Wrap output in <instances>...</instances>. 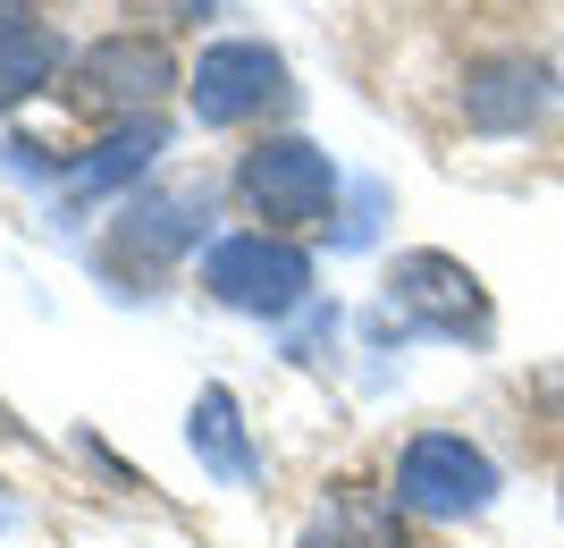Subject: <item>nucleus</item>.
Returning <instances> with one entry per match:
<instances>
[{
    "instance_id": "f257e3e1",
    "label": "nucleus",
    "mask_w": 564,
    "mask_h": 548,
    "mask_svg": "<svg viewBox=\"0 0 564 548\" xmlns=\"http://www.w3.org/2000/svg\"><path fill=\"white\" fill-rule=\"evenodd\" d=\"M236 194L253 203V219L270 237L321 228V219L337 212V161L321 143H304V136H270V143H253V152L236 161Z\"/></svg>"
},
{
    "instance_id": "7ed1b4c3",
    "label": "nucleus",
    "mask_w": 564,
    "mask_h": 548,
    "mask_svg": "<svg viewBox=\"0 0 564 548\" xmlns=\"http://www.w3.org/2000/svg\"><path fill=\"white\" fill-rule=\"evenodd\" d=\"M497 498V464L471 448L464 430H422L404 439L397 455V506L404 515H430V524H464Z\"/></svg>"
},
{
    "instance_id": "39448f33",
    "label": "nucleus",
    "mask_w": 564,
    "mask_h": 548,
    "mask_svg": "<svg viewBox=\"0 0 564 548\" xmlns=\"http://www.w3.org/2000/svg\"><path fill=\"white\" fill-rule=\"evenodd\" d=\"M388 312L430 337H489V296L455 254H404L388 270Z\"/></svg>"
},
{
    "instance_id": "ddd939ff",
    "label": "nucleus",
    "mask_w": 564,
    "mask_h": 548,
    "mask_svg": "<svg viewBox=\"0 0 564 548\" xmlns=\"http://www.w3.org/2000/svg\"><path fill=\"white\" fill-rule=\"evenodd\" d=\"M18 25H34V9H25V0H0V34H18Z\"/></svg>"
},
{
    "instance_id": "20e7f679",
    "label": "nucleus",
    "mask_w": 564,
    "mask_h": 548,
    "mask_svg": "<svg viewBox=\"0 0 564 548\" xmlns=\"http://www.w3.org/2000/svg\"><path fill=\"white\" fill-rule=\"evenodd\" d=\"M177 85V60H169V43H152V34H101L85 60L68 68V101L76 110H94V119H152V101Z\"/></svg>"
},
{
    "instance_id": "9d476101",
    "label": "nucleus",
    "mask_w": 564,
    "mask_h": 548,
    "mask_svg": "<svg viewBox=\"0 0 564 548\" xmlns=\"http://www.w3.org/2000/svg\"><path fill=\"white\" fill-rule=\"evenodd\" d=\"M304 548H404V524H397V506L371 498V490H337L329 515L304 531Z\"/></svg>"
},
{
    "instance_id": "423d86ee",
    "label": "nucleus",
    "mask_w": 564,
    "mask_h": 548,
    "mask_svg": "<svg viewBox=\"0 0 564 548\" xmlns=\"http://www.w3.org/2000/svg\"><path fill=\"white\" fill-rule=\"evenodd\" d=\"M186 94H194V119L203 127H245V119L286 101V60L270 43H212L194 60Z\"/></svg>"
},
{
    "instance_id": "0eeeda50",
    "label": "nucleus",
    "mask_w": 564,
    "mask_h": 548,
    "mask_svg": "<svg viewBox=\"0 0 564 548\" xmlns=\"http://www.w3.org/2000/svg\"><path fill=\"white\" fill-rule=\"evenodd\" d=\"M547 110V68L531 51H489L464 68V127L471 136H522Z\"/></svg>"
},
{
    "instance_id": "6e6552de",
    "label": "nucleus",
    "mask_w": 564,
    "mask_h": 548,
    "mask_svg": "<svg viewBox=\"0 0 564 548\" xmlns=\"http://www.w3.org/2000/svg\"><path fill=\"white\" fill-rule=\"evenodd\" d=\"M161 143H169L161 119H127L118 136L94 143V161H76L68 194H76V203H101V194H118L127 178H143V169H152V152H161Z\"/></svg>"
},
{
    "instance_id": "4468645a",
    "label": "nucleus",
    "mask_w": 564,
    "mask_h": 548,
    "mask_svg": "<svg viewBox=\"0 0 564 548\" xmlns=\"http://www.w3.org/2000/svg\"><path fill=\"white\" fill-rule=\"evenodd\" d=\"M177 9H212V0H177Z\"/></svg>"
},
{
    "instance_id": "f03ea898",
    "label": "nucleus",
    "mask_w": 564,
    "mask_h": 548,
    "mask_svg": "<svg viewBox=\"0 0 564 548\" xmlns=\"http://www.w3.org/2000/svg\"><path fill=\"white\" fill-rule=\"evenodd\" d=\"M203 287H212L228 312H253V321H279L312 296V254L304 245L270 237V228H236L203 254Z\"/></svg>"
},
{
    "instance_id": "1a4fd4ad",
    "label": "nucleus",
    "mask_w": 564,
    "mask_h": 548,
    "mask_svg": "<svg viewBox=\"0 0 564 548\" xmlns=\"http://www.w3.org/2000/svg\"><path fill=\"white\" fill-rule=\"evenodd\" d=\"M203 237V194H152L118 219V254H143V262H169Z\"/></svg>"
},
{
    "instance_id": "9b49d317",
    "label": "nucleus",
    "mask_w": 564,
    "mask_h": 548,
    "mask_svg": "<svg viewBox=\"0 0 564 548\" xmlns=\"http://www.w3.org/2000/svg\"><path fill=\"white\" fill-rule=\"evenodd\" d=\"M186 439H194V455H203L219 481H253V448H245V422H236V397H228V388H203V397H194Z\"/></svg>"
},
{
    "instance_id": "f8f14e48",
    "label": "nucleus",
    "mask_w": 564,
    "mask_h": 548,
    "mask_svg": "<svg viewBox=\"0 0 564 548\" xmlns=\"http://www.w3.org/2000/svg\"><path fill=\"white\" fill-rule=\"evenodd\" d=\"M51 68H59V43H51L43 25L0 34V110H9V101H25L34 85H51Z\"/></svg>"
}]
</instances>
